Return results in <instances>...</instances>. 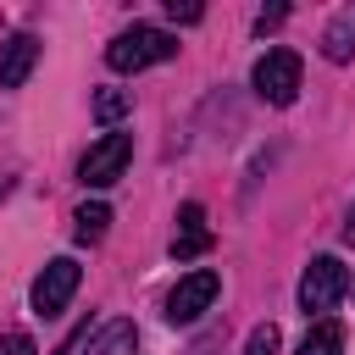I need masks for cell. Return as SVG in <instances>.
<instances>
[{
    "label": "cell",
    "mask_w": 355,
    "mask_h": 355,
    "mask_svg": "<svg viewBox=\"0 0 355 355\" xmlns=\"http://www.w3.org/2000/svg\"><path fill=\"white\" fill-rule=\"evenodd\" d=\"M172 55H178V33L150 28V22H133V28H122V33L105 44V67H111V72H144V67L172 61Z\"/></svg>",
    "instance_id": "obj_1"
},
{
    "label": "cell",
    "mask_w": 355,
    "mask_h": 355,
    "mask_svg": "<svg viewBox=\"0 0 355 355\" xmlns=\"http://www.w3.org/2000/svg\"><path fill=\"white\" fill-rule=\"evenodd\" d=\"M344 288H349V266L338 261V255H316L311 266H305V277H300V311L311 316V311H333L338 300H344Z\"/></svg>",
    "instance_id": "obj_2"
},
{
    "label": "cell",
    "mask_w": 355,
    "mask_h": 355,
    "mask_svg": "<svg viewBox=\"0 0 355 355\" xmlns=\"http://www.w3.org/2000/svg\"><path fill=\"white\" fill-rule=\"evenodd\" d=\"M250 83H255V94L266 105H294V94H300V55L294 50H266L255 61Z\"/></svg>",
    "instance_id": "obj_3"
},
{
    "label": "cell",
    "mask_w": 355,
    "mask_h": 355,
    "mask_svg": "<svg viewBox=\"0 0 355 355\" xmlns=\"http://www.w3.org/2000/svg\"><path fill=\"white\" fill-rule=\"evenodd\" d=\"M78 277H83V266L72 261V255H55V261H44V272L33 277V311L39 316H61L67 311V300L78 294Z\"/></svg>",
    "instance_id": "obj_4"
},
{
    "label": "cell",
    "mask_w": 355,
    "mask_h": 355,
    "mask_svg": "<svg viewBox=\"0 0 355 355\" xmlns=\"http://www.w3.org/2000/svg\"><path fill=\"white\" fill-rule=\"evenodd\" d=\"M216 288H222V277H216L211 266H200V272L178 277V288L166 294V322H172V327H189V322H200V316L211 311Z\"/></svg>",
    "instance_id": "obj_5"
},
{
    "label": "cell",
    "mask_w": 355,
    "mask_h": 355,
    "mask_svg": "<svg viewBox=\"0 0 355 355\" xmlns=\"http://www.w3.org/2000/svg\"><path fill=\"white\" fill-rule=\"evenodd\" d=\"M128 161H133V133H105L100 144H89L78 178H83L89 189H105V183H116V178L128 172Z\"/></svg>",
    "instance_id": "obj_6"
},
{
    "label": "cell",
    "mask_w": 355,
    "mask_h": 355,
    "mask_svg": "<svg viewBox=\"0 0 355 355\" xmlns=\"http://www.w3.org/2000/svg\"><path fill=\"white\" fill-rule=\"evenodd\" d=\"M211 250V222H205V205H178V233H172V255L178 261H194Z\"/></svg>",
    "instance_id": "obj_7"
},
{
    "label": "cell",
    "mask_w": 355,
    "mask_h": 355,
    "mask_svg": "<svg viewBox=\"0 0 355 355\" xmlns=\"http://www.w3.org/2000/svg\"><path fill=\"white\" fill-rule=\"evenodd\" d=\"M33 61H39V39L33 33H11L0 44V89H22L28 72H33Z\"/></svg>",
    "instance_id": "obj_8"
},
{
    "label": "cell",
    "mask_w": 355,
    "mask_h": 355,
    "mask_svg": "<svg viewBox=\"0 0 355 355\" xmlns=\"http://www.w3.org/2000/svg\"><path fill=\"white\" fill-rule=\"evenodd\" d=\"M139 349V333H133V322H105L78 355H133Z\"/></svg>",
    "instance_id": "obj_9"
},
{
    "label": "cell",
    "mask_w": 355,
    "mask_h": 355,
    "mask_svg": "<svg viewBox=\"0 0 355 355\" xmlns=\"http://www.w3.org/2000/svg\"><path fill=\"white\" fill-rule=\"evenodd\" d=\"M322 55H327V61H349V55H355V6H344V11L327 22V33H322Z\"/></svg>",
    "instance_id": "obj_10"
},
{
    "label": "cell",
    "mask_w": 355,
    "mask_h": 355,
    "mask_svg": "<svg viewBox=\"0 0 355 355\" xmlns=\"http://www.w3.org/2000/svg\"><path fill=\"white\" fill-rule=\"evenodd\" d=\"M105 227H111V205H105V200H89V205L72 211V239H78V244H100Z\"/></svg>",
    "instance_id": "obj_11"
},
{
    "label": "cell",
    "mask_w": 355,
    "mask_h": 355,
    "mask_svg": "<svg viewBox=\"0 0 355 355\" xmlns=\"http://www.w3.org/2000/svg\"><path fill=\"white\" fill-rule=\"evenodd\" d=\"M300 355H344V327L333 316H322L305 338H300Z\"/></svg>",
    "instance_id": "obj_12"
},
{
    "label": "cell",
    "mask_w": 355,
    "mask_h": 355,
    "mask_svg": "<svg viewBox=\"0 0 355 355\" xmlns=\"http://www.w3.org/2000/svg\"><path fill=\"white\" fill-rule=\"evenodd\" d=\"M128 111H133V100H128L122 89H100V94H94V116H100V122H122Z\"/></svg>",
    "instance_id": "obj_13"
},
{
    "label": "cell",
    "mask_w": 355,
    "mask_h": 355,
    "mask_svg": "<svg viewBox=\"0 0 355 355\" xmlns=\"http://www.w3.org/2000/svg\"><path fill=\"white\" fill-rule=\"evenodd\" d=\"M277 344H283V333H277L272 322H261V327L244 338V355H277Z\"/></svg>",
    "instance_id": "obj_14"
},
{
    "label": "cell",
    "mask_w": 355,
    "mask_h": 355,
    "mask_svg": "<svg viewBox=\"0 0 355 355\" xmlns=\"http://www.w3.org/2000/svg\"><path fill=\"white\" fill-rule=\"evenodd\" d=\"M0 355H39V349H33L28 333H6V338H0Z\"/></svg>",
    "instance_id": "obj_15"
},
{
    "label": "cell",
    "mask_w": 355,
    "mask_h": 355,
    "mask_svg": "<svg viewBox=\"0 0 355 355\" xmlns=\"http://www.w3.org/2000/svg\"><path fill=\"white\" fill-rule=\"evenodd\" d=\"M166 17H172V22H200V6H189V0H183V6L166 0Z\"/></svg>",
    "instance_id": "obj_16"
},
{
    "label": "cell",
    "mask_w": 355,
    "mask_h": 355,
    "mask_svg": "<svg viewBox=\"0 0 355 355\" xmlns=\"http://www.w3.org/2000/svg\"><path fill=\"white\" fill-rule=\"evenodd\" d=\"M283 17H288V11H283V6H266V11H261V17H255V33H272V28H277V22H283Z\"/></svg>",
    "instance_id": "obj_17"
}]
</instances>
